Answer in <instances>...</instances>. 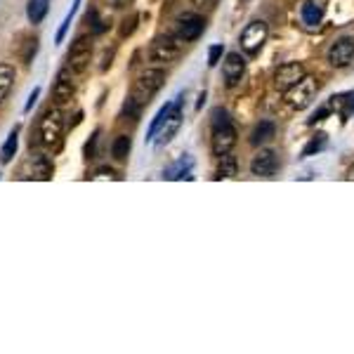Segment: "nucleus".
Here are the masks:
<instances>
[{"label": "nucleus", "instance_id": "nucleus-32", "mask_svg": "<svg viewBox=\"0 0 354 354\" xmlns=\"http://www.w3.org/2000/svg\"><path fill=\"white\" fill-rule=\"evenodd\" d=\"M218 0H194V5H198V8H210V5H215Z\"/></svg>", "mask_w": 354, "mask_h": 354}, {"label": "nucleus", "instance_id": "nucleus-5", "mask_svg": "<svg viewBox=\"0 0 354 354\" xmlns=\"http://www.w3.org/2000/svg\"><path fill=\"white\" fill-rule=\"evenodd\" d=\"M62 132H64L62 112L52 109V112L45 114V118H43V123H41V142L48 149H57L62 145Z\"/></svg>", "mask_w": 354, "mask_h": 354}, {"label": "nucleus", "instance_id": "nucleus-24", "mask_svg": "<svg viewBox=\"0 0 354 354\" xmlns=\"http://www.w3.org/2000/svg\"><path fill=\"white\" fill-rule=\"evenodd\" d=\"M173 104H175V102H168V104H165V107H161V109H158V114L154 116L152 125H149L147 140H152V137H154V135H156V132H158V128H161V125H163V121H165V116H168V114H170V109H173Z\"/></svg>", "mask_w": 354, "mask_h": 354}, {"label": "nucleus", "instance_id": "nucleus-22", "mask_svg": "<svg viewBox=\"0 0 354 354\" xmlns=\"http://www.w3.org/2000/svg\"><path fill=\"white\" fill-rule=\"evenodd\" d=\"M130 149H132V140L128 135H121V137H116L114 145H112V156L116 158V161H125L128 154H130Z\"/></svg>", "mask_w": 354, "mask_h": 354}, {"label": "nucleus", "instance_id": "nucleus-25", "mask_svg": "<svg viewBox=\"0 0 354 354\" xmlns=\"http://www.w3.org/2000/svg\"><path fill=\"white\" fill-rule=\"evenodd\" d=\"M324 147H326V135L312 137V140H309V145L302 149V156H314V154H319Z\"/></svg>", "mask_w": 354, "mask_h": 354}, {"label": "nucleus", "instance_id": "nucleus-31", "mask_svg": "<svg viewBox=\"0 0 354 354\" xmlns=\"http://www.w3.org/2000/svg\"><path fill=\"white\" fill-rule=\"evenodd\" d=\"M99 177H114V180H118V177H116L114 170H107V168H102V170H99V173L95 175V180H99Z\"/></svg>", "mask_w": 354, "mask_h": 354}, {"label": "nucleus", "instance_id": "nucleus-9", "mask_svg": "<svg viewBox=\"0 0 354 354\" xmlns=\"http://www.w3.org/2000/svg\"><path fill=\"white\" fill-rule=\"evenodd\" d=\"M300 79H305V66L300 62H289V64H281L279 69H276L274 85H276V90L286 92V90H291Z\"/></svg>", "mask_w": 354, "mask_h": 354}, {"label": "nucleus", "instance_id": "nucleus-8", "mask_svg": "<svg viewBox=\"0 0 354 354\" xmlns=\"http://www.w3.org/2000/svg\"><path fill=\"white\" fill-rule=\"evenodd\" d=\"M354 62V38L342 36L329 48V64L333 69H347Z\"/></svg>", "mask_w": 354, "mask_h": 354}, {"label": "nucleus", "instance_id": "nucleus-33", "mask_svg": "<svg viewBox=\"0 0 354 354\" xmlns=\"http://www.w3.org/2000/svg\"><path fill=\"white\" fill-rule=\"evenodd\" d=\"M128 3H132V0H114V8H125Z\"/></svg>", "mask_w": 354, "mask_h": 354}, {"label": "nucleus", "instance_id": "nucleus-1", "mask_svg": "<svg viewBox=\"0 0 354 354\" xmlns=\"http://www.w3.org/2000/svg\"><path fill=\"white\" fill-rule=\"evenodd\" d=\"M210 125H213V137H210V149H213L215 156H225L229 154L236 145V128L231 123L229 114L225 109H215L213 118H210Z\"/></svg>", "mask_w": 354, "mask_h": 354}, {"label": "nucleus", "instance_id": "nucleus-19", "mask_svg": "<svg viewBox=\"0 0 354 354\" xmlns=\"http://www.w3.org/2000/svg\"><path fill=\"white\" fill-rule=\"evenodd\" d=\"M302 21H305L307 26H319L324 19V8L319 3H314V0H307L305 5H302Z\"/></svg>", "mask_w": 354, "mask_h": 354}, {"label": "nucleus", "instance_id": "nucleus-29", "mask_svg": "<svg viewBox=\"0 0 354 354\" xmlns=\"http://www.w3.org/2000/svg\"><path fill=\"white\" fill-rule=\"evenodd\" d=\"M329 114H331V109H329V107H322V109H319L317 114L312 116V118H309V125H317V123H322V121H324V118H326V116H329Z\"/></svg>", "mask_w": 354, "mask_h": 354}, {"label": "nucleus", "instance_id": "nucleus-20", "mask_svg": "<svg viewBox=\"0 0 354 354\" xmlns=\"http://www.w3.org/2000/svg\"><path fill=\"white\" fill-rule=\"evenodd\" d=\"M14 83V66L12 64H0V102L10 95Z\"/></svg>", "mask_w": 354, "mask_h": 354}, {"label": "nucleus", "instance_id": "nucleus-10", "mask_svg": "<svg viewBox=\"0 0 354 354\" xmlns=\"http://www.w3.org/2000/svg\"><path fill=\"white\" fill-rule=\"evenodd\" d=\"M203 29H206V21H203L198 14L185 12V14L177 17V31H175V33H177V36H180L185 43L196 41V38L203 33Z\"/></svg>", "mask_w": 354, "mask_h": 354}, {"label": "nucleus", "instance_id": "nucleus-28", "mask_svg": "<svg viewBox=\"0 0 354 354\" xmlns=\"http://www.w3.org/2000/svg\"><path fill=\"white\" fill-rule=\"evenodd\" d=\"M222 52H225L222 45H213V48H210L208 50V66H218L220 59H222Z\"/></svg>", "mask_w": 354, "mask_h": 354}, {"label": "nucleus", "instance_id": "nucleus-27", "mask_svg": "<svg viewBox=\"0 0 354 354\" xmlns=\"http://www.w3.org/2000/svg\"><path fill=\"white\" fill-rule=\"evenodd\" d=\"M79 3L81 0H76L74 5H71V12L66 14V19H64V24H62V29L57 31V43H62L64 41V36H66V29H69V24H71V19H74V14H76V10H79Z\"/></svg>", "mask_w": 354, "mask_h": 354}, {"label": "nucleus", "instance_id": "nucleus-12", "mask_svg": "<svg viewBox=\"0 0 354 354\" xmlns=\"http://www.w3.org/2000/svg\"><path fill=\"white\" fill-rule=\"evenodd\" d=\"M279 168V158L272 149H260L251 161V173L256 177H272Z\"/></svg>", "mask_w": 354, "mask_h": 354}, {"label": "nucleus", "instance_id": "nucleus-18", "mask_svg": "<svg viewBox=\"0 0 354 354\" xmlns=\"http://www.w3.org/2000/svg\"><path fill=\"white\" fill-rule=\"evenodd\" d=\"M239 175V161H236V156H231L229 154H225V156H220V165H218V180H231V177Z\"/></svg>", "mask_w": 354, "mask_h": 354}, {"label": "nucleus", "instance_id": "nucleus-13", "mask_svg": "<svg viewBox=\"0 0 354 354\" xmlns=\"http://www.w3.org/2000/svg\"><path fill=\"white\" fill-rule=\"evenodd\" d=\"M71 74H74V71H71L69 66L57 74V81H54V85H52V97L57 104H66V102H71V97H74L76 85H74V76Z\"/></svg>", "mask_w": 354, "mask_h": 354}, {"label": "nucleus", "instance_id": "nucleus-7", "mask_svg": "<svg viewBox=\"0 0 354 354\" xmlns=\"http://www.w3.org/2000/svg\"><path fill=\"white\" fill-rule=\"evenodd\" d=\"M267 24H264L262 19H256L251 21V24L246 26V29L241 31V50L246 54H258L260 50H262L264 41H267Z\"/></svg>", "mask_w": 354, "mask_h": 354}, {"label": "nucleus", "instance_id": "nucleus-16", "mask_svg": "<svg viewBox=\"0 0 354 354\" xmlns=\"http://www.w3.org/2000/svg\"><path fill=\"white\" fill-rule=\"evenodd\" d=\"M31 168H33V177H36V180H43V182L52 180L54 168H52V161H50L45 154H36L31 161Z\"/></svg>", "mask_w": 354, "mask_h": 354}, {"label": "nucleus", "instance_id": "nucleus-3", "mask_svg": "<svg viewBox=\"0 0 354 354\" xmlns=\"http://www.w3.org/2000/svg\"><path fill=\"white\" fill-rule=\"evenodd\" d=\"M163 81H165V71L163 69H147L140 74V79L135 83V90H132V99L145 107V104L156 95L158 90L163 87Z\"/></svg>", "mask_w": 354, "mask_h": 354}, {"label": "nucleus", "instance_id": "nucleus-6", "mask_svg": "<svg viewBox=\"0 0 354 354\" xmlns=\"http://www.w3.org/2000/svg\"><path fill=\"white\" fill-rule=\"evenodd\" d=\"M90 59H92V41L87 36L76 38V43L71 45L69 54H66V66L74 74H83L90 66Z\"/></svg>", "mask_w": 354, "mask_h": 354}, {"label": "nucleus", "instance_id": "nucleus-34", "mask_svg": "<svg viewBox=\"0 0 354 354\" xmlns=\"http://www.w3.org/2000/svg\"><path fill=\"white\" fill-rule=\"evenodd\" d=\"M347 177H350V180H354V165L350 168V175H347Z\"/></svg>", "mask_w": 354, "mask_h": 354}, {"label": "nucleus", "instance_id": "nucleus-4", "mask_svg": "<svg viewBox=\"0 0 354 354\" xmlns=\"http://www.w3.org/2000/svg\"><path fill=\"white\" fill-rule=\"evenodd\" d=\"M182 45H185V41H182L177 33H173V36H163L154 43L152 50H149V59H152L154 64L175 62V59L182 54Z\"/></svg>", "mask_w": 354, "mask_h": 354}, {"label": "nucleus", "instance_id": "nucleus-23", "mask_svg": "<svg viewBox=\"0 0 354 354\" xmlns=\"http://www.w3.org/2000/svg\"><path fill=\"white\" fill-rule=\"evenodd\" d=\"M17 140H19V130H12L8 137V142H5L3 152H0V163H10L17 152Z\"/></svg>", "mask_w": 354, "mask_h": 354}, {"label": "nucleus", "instance_id": "nucleus-2", "mask_svg": "<svg viewBox=\"0 0 354 354\" xmlns=\"http://www.w3.org/2000/svg\"><path fill=\"white\" fill-rule=\"evenodd\" d=\"M317 90H319L317 79H312V76H305V79L298 81L295 85L291 87V90H286V104H289L291 109H295V112H302V109H307L309 104L314 102V97H317Z\"/></svg>", "mask_w": 354, "mask_h": 354}, {"label": "nucleus", "instance_id": "nucleus-11", "mask_svg": "<svg viewBox=\"0 0 354 354\" xmlns=\"http://www.w3.org/2000/svg\"><path fill=\"white\" fill-rule=\"evenodd\" d=\"M180 125H182V102H180V99H175L173 109H170V114L165 116L163 125L156 132V135H158L156 147H165V145H168V142L175 137V132L180 130Z\"/></svg>", "mask_w": 354, "mask_h": 354}, {"label": "nucleus", "instance_id": "nucleus-30", "mask_svg": "<svg viewBox=\"0 0 354 354\" xmlns=\"http://www.w3.org/2000/svg\"><path fill=\"white\" fill-rule=\"evenodd\" d=\"M38 95H41V90H38V87H36V90H33V92H31L29 102H26V112H31V109H33V104H36V99H38Z\"/></svg>", "mask_w": 354, "mask_h": 354}, {"label": "nucleus", "instance_id": "nucleus-17", "mask_svg": "<svg viewBox=\"0 0 354 354\" xmlns=\"http://www.w3.org/2000/svg\"><path fill=\"white\" fill-rule=\"evenodd\" d=\"M191 165H194V158H191V156H187V154H185L182 158H177V163H173L170 168H165V170H163V177H165V180H180V177L189 175Z\"/></svg>", "mask_w": 354, "mask_h": 354}, {"label": "nucleus", "instance_id": "nucleus-14", "mask_svg": "<svg viewBox=\"0 0 354 354\" xmlns=\"http://www.w3.org/2000/svg\"><path fill=\"white\" fill-rule=\"evenodd\" d=\"M243 71H246V59L241 57V52H229L222 62V76H225V83L229 87H234L236 83L241 81Z\"/></svg>", "mask_w": 354, "mask_h": 354}, {"label": "nucleus", "instance_id": "nucleus-15", "mask_svg": "<svg viewBox=\"0 0 354 354\" xmlns=\"http://www.w3.org/2000/svg\"><path fill=\"white\" fill-rule=\"evenodd\" d=\"M274 135H276V125L272 123V121H260L251 132V145L262 147V145H267Z\"/></svg>", "mask_w": 354, "mask_h": 354}, {"label": "nucleus", "instance_id": "nucleus-21", "mask_svg": "<svg viewBox=\"0 0 354 354\" xmlns=\"http://www.w3.org/2000/svg\"><path fill=\"white\" fill-rule=\"evenodd\" d=\"M50 0H29V8H26V17H29L31 24H41L43 17L48 14Z\"/></svg>", "mask_w": 354, "mask_h": 354}, {"label": "nucleus", "instance_id": "nucleus-26", "mask_svg": "<svg viewBox=\"0 0 354 354\" xmlns=\"http://www.w3.org/2000/svg\"><path fill=\"white\" fill-rule=\"evenodd\" d=\"M85 19H87V24H90V31L95 33V36H97V33H102L104 29H107V26H104V21L99 19L97 10H90V12H87Z\"/></svg>", "mask_w": 354, "mask_h": 354}]
</instances>
